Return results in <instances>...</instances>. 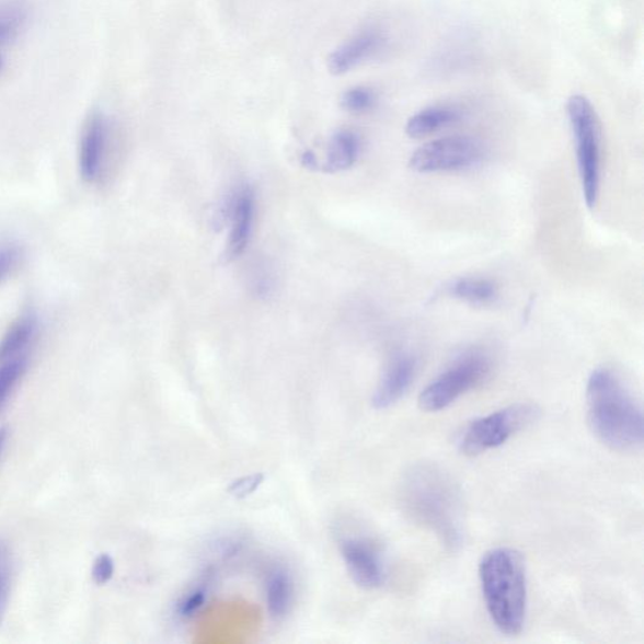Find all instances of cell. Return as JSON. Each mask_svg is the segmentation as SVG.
Listing matches in <instances>:
<instances>
[{
    "mask_svg": "<svg viewBox=\"0 0 644 644\" xmlns=\"http://www.w3.org/2000/svg\"><path fill=\"white\" fill-rule=\"evenodd\" d=\"M403 510L423 528L435 532L448 548L461 547L464 510L460 487L436 464L418 463L403 474L400 487Z\"/></svg>",
    "mask_w": 644,
    "mask_h": 644,
    "instance_id": "cell-1",
    "label": "cell"
},
{
    "mask_svg": "<svg viewBox=\"0 0 644 644\" xmlns=\"http://www.w3.org/2000/svg\"><path fill=\"white\" fill-rule=\"evenodd\" d=\"M587 411L593 434L616 451H634L643 444L640 402L613 370L599 368L587 384Z\"/></svg>",
    "mask_w": 644,
    "mask_h": 644,
    "instance_id": "cell-2",
    "label": "cell"
},
{
    "mask_svg": "<svg viewBox=\"0 0 644 644\" xmlns=\"http://www.w3.org/2000/svg\"><path fill=\"white\" fill-rule=\"evenodd\" d=\"M479 575L487 612L497 630L518 635L528 606V579L524 557L510 548L491 549L482 556Z\"/></svg>",
    "mask_w": 644,
    "mask_h": 644,
    "instance_id": "cell-3",
    "label": "cell"
},
{
    "mask_svg": "<svg viewBox=\"0 0 644 644\" xmlns=\"http://www.w3.org/2000/svg\"><path fill=\"white\" fill-rule=\"evenodd\" d=\"M567 118L576 146L584 199L595 208L600 185L601 133L595 106L583 95H573L566 104Z\"/></svg>",
    "mask_w": 644,
    "mask_h": 644,
    "instance_id": "cell-4",
    "label": "cell"
},
{
    "mask_svg": "<svg viewBox=\"0 0 644 644\" xmlns=\"http://www.w3.org/2000/svg\"><path fill=\"white\" fill-rule=\"evenodd\" d=\"M493 370V361L481 350L465 352L451 366L430 381L419 394L422 411L439 412L485 381Z\"/></svg>",
    "mask_w": 644,
    "mask_h": 644,
    "instance_id": "cell-5",
    "label": "cell"
},
{
    "mask_svg": "<svg viewBox=\"0 0 644 644\" xmlns=\"http://www.w3.org/2000/svg\"><path fill=\"white\" fill-rule=\"evenodd\" d=\"M539 414L538 406L520 403L474 419L462 432L459 440L461 452L474 457L503 446L518 432L536 422Z\"/></svg>",
    "mask_w": 644,
    "mask_h": 644,
    "instance_id": "cell-6",
    "label": "cell"
},
{
    "mask_svg": "<svg viewBox=\"0 0 644 644\" xmlns=\"http://www.w3.org/2000/svg\"><path fill=\"white\" fill-rule=\"evenodd\" d=\"M485 150L469 137H447L425 143L415 150L410 168L417 173L460 172L481 163Z\"/></svg>",
    "mask_w": 644,
    "mask_h": 644,
    "instance_id": "cell-7",
    "label": "cell"
},
{
    "mask_svg": "<svg viewBox=\"0 0 644 644\" xmlns=\"http://www.w3.org/2000/svg\"><path fill=\"white\" fill-rule=\"evenodd\" d=\"M341 552L347 572L361 588L376 589L383 586L387 564L380 545L366 536H349L341 540Z\"/></svg>",
    "mask_w": 644,
    "mask_h": 644,
    "instance_id": "cell-8",
    "label": "cell"
},
{
    "mask_svg": "<svg viewBox=\"0 0 644 644\" xmlns=\"http://www.w3.org/2000/svg\"><path fill=\"white\" fill-rule=\"evenodd\" d=\"M107 140L106 117L103 114L93 113L84 123L80 140L79 169L84 183H96L103 174Z\"/></svg>",
    "mask_w": 644,
    "mask_h": 644,
    "instance_id": "cell-9",
    "label": "cell"
},
{
    "mask_svg": "<svg viewBox=\"0 0 644 644\" xmlns=\"http://www.w3.org/2000/svg\"><path fill=\"white\" fill-rule=\"evenodd\" d=\"M418 363L410 353H400L389 361L383 376L379 380L372 405L378 410H387L389 406L400 402L410 391L415 375H417Z\"/></svg>",
    "mask_w": 644,
    "mask_h": 644,
    "instance_id": "cell-10",
    "label": "cell"
},
{
    "mask_svg": "<svg viewBox=\"0 0 644 644\" xmlns=\"http://www.w3.org/2000/svg\"><path fill=\"white\" fill-rule=\"evenodd\" d=\"M384 45L386 37L379 30H363L333 50L327 59L329 70L336 76L350 72L380 53Z\"/></svg>",
    "mask_w": 644,
    "mask_h": 644,
    "instance_id": "cell-11",
    "label": "cell"
},
{
    "mask_svg": "<svg viewBox=\"0 0 644 644\" xmlns=\"http://www.w3.org/2000/svg\"><path fill=\"white\" fill-rule=\"evenodd\" d=\"M253 219L254 194L250 186L243 185L232 192L231 214L230 218H228L232 228L226 251L228 261L240 257L248 249L252 235Z\"/></svg>",
    "mask_w": 644,
    "mask_h": 644,
    "instance_id": "cell-12",
    "label": "cell"
},
{
    "mask_svg": "<svg viewBox=\"0 0 644 644\" xmlns=\"http://www.w3.org/2000/svg\"><path fill=\"white\" fill-rule=\"evenodd\" d=\"M462 112L459 107L436 105L421 110L414 114L405 125V133L412 139L429 137L445 127L459 123Z\"/></svg>",
    "mask_w": 644,
    "mask_h": 644,
    "instance_id": "cell-13",
    "label": "cell"
},
{
    "mask_svg": "<svg viewBox=\"0 0 644 644\" xmlns=\"http://www.w3.org/2000/svg\"><path fill=\"white\" fill-rule=\"evenodd\" d=\"M361 140L358 134L352 130L337 131L327 150L326 171L338 173L350 169L359 159Z\"/></svg>",
    "mask_w": 644,
    "mask_h": 644,
    "instance_id": "cell-14",
    "label": "cell"
},
{
    "mask_svg": "<svg viewBox=\"0 0 644 644\" xmlns=\"http://www.w3.org/2000/svg\"><path fill=\"white\" fill-rule=\"evenodd\" d=\"M265 590L269 613L276 618L284 617L294 599V583L285 567L275 566L267 573Z\"/></svg>",
    "mask_w": 644,
    "mask_h": 644,
    "instance_id": "cell-15",
    "label": "cell"
},
{
    "mask_svg": "<svg viewBox=\"0 0 644 644\" xmlns=\"http://www.w3.org/2000/svg\"><path fill=\"white\" fill-rule=\"evenodd\" d=\"M38 330L37 319L33 315L21 318L8 330L0 341V363L27 354Z\"/></svg>",
    "mask_w": 644,
    "mask_h": 644,
    "instance_id": "cell-16",
    "label": "cell"
},
{
    "mask_svg": "<svg viewBox=\"0 0 644 644\" xmlns=\"http://www.w3.org/2000/svg\"><path fill=\"white\" fill-rule=\"evenodd\" d=\"M448 290L453 298L472 304H487L497 298L496 285L490 279L481 277L456 279Z\"/></svg>",
    "mask_w": 644,
    "mask_h": 644,
    "instance_id": "cell-17",
    "label": "cell"
},
{
    "mask_svg": "<svg viewBox=\"0 0 644 644\" xmlns=\"http://www.w3.org/2000/svg\"><path fill=\"white\" fill-rule=\"evenodd\" d=\"M27 19L28 8L23 0H7L0 4V45L19 37Z\"/></svg>",
    "mask_w": 644,
    "mask_h": 644,
    "instance_id": "cell-18",
    "label": "cell"
},
{
    "mask_svg": "<svg viewBox=\"0 0 644 644\" xmlns=\"http://www.w3.org/2000/svg\"><path fill=\"white\" fill-rule=\"evenodd\" d=\"M27 367V354L0 363V410L3 409Z\"/></svg>",
    "mask_w": 644,
    "mask_h": 644,
    "instance_id": "cell-19",
    "label": "cell"
},
{
    "mask_svg": "<svg viewBox=\"0 0 644 644\" xmlns=\"http://www.w3.org/2000/svg\"><path fill=\"white\" fill-rule=\"evenodd\" d=\"M378 104L377 92L367 87H355L344 92L342 105L346 112L364 114L370 112Z\"/></svg>",
    "mask_w": 644,
    "mask_h": 644,
    "instance_id": "cell-20",
    "label": "cell"
},
{
    "mask_svg": "<svg viewBox=\"0 0 644 644\" xmlns=\"http://www.w3.org/2000/svg\"><path fill=\"white\" fill-rule=\"evenodd\" d=\"M13 576V557L10 548L0 541V624L10 601Z\"/></svg>",
    "mask_w": 644,
    "mask_h": 644,
    "instance_id": "cell-21",
    "label": "cell"
},
{
    "mask_svg": "<svg viewBox=\"0 0 644 644\" xmlns=\"http://www.w3.org/2000/svg\"><path fill=\"white\" fill-rule=\"evenodd\" d=\"M208 588L206 583H199V586L192 588L177 603V614L181 617H189L196 613L197 610L205 605L207 599Z\"/></svg>",
    "mask_w": 644,
    "mask_h": 644,
    "instance_id": "cell-22",
    "label": "cell"
},
{
    "mask_svg": "<svg viewBox=\"0 0 644 644\" xmlns=\"http://www.w3.org/2000/svg\"><path fill=\"white\" fill-rule=\"evenodd\" d=\"M22 251L19 244L12 242L0 243V283L12 274L20 264Z\"/></svg>",
    "mask_w": 644,
    "mask_h": 644,
    "instance_id": "cell-23",
    "label": "cell"
},
{
    "mask_svg": "<svg viewBox=\"0 0 644 644\" xmlns=\"http://www.w3.org/2000/svg\"><path fill=\"white\" fill-rule=\"evenodd\" d=\"M114 561L107 554L100 555L92 567V578L97 584H105L113 578Z\"/></svg>",
    "mask_w": 644,
    "mask_h": 644,
    "instance_id": "cell-24",
    "label": "cell"
},
{
    "mask_svg": "<svg viewBox=\"0 0 644 644\" xmlns=\"http://www.w3.org/2000/svg\"><path fill=\"white\" fill-rule=\"evenodd\" d=\"M260 480L261 479L258 476H253L235 483L233 488L235 495H245L252 493V491L257 487Z\"/></svg>",
    "mask_w": 644,
    "mask_h": 644,
    "instance_id": "cell-25",
    "label": "cell"
},
{
    "mask_svg": "<svg viewBox=\"0 0 644 644\" xmlns=\"http://www.w3.org/2000/svg\"><path fill=\"white\" fill-rule=\"evenodd\" d=\"M301 163L303 166H307L309 169H317L318 168V160H317L315 154H313L312 151L304 152V154L302 156V159H301Z\"/></svg>",
    "mask_w": 644,
    "mask_h": 644,
    "instance_id": "cell-26",
    "label": "cell"
},
{
    "mask_svg": "<svg viewBox=\"0 0 644 644\" xmlns=\"http://www.w3.org/2000/svg\"><path fill=\"white\" fill-rule=\"evenodd\" d=\"M7 438H8V429L0 428V457H2V453L4 451Z\"/></svg>",
    "mask_w": 644,
    "mask_h": 644,
    "instance_id": "cell-27",
    "label": "cell"
},
{
    "mask_svg": "<svg viewBox=\"0 0 644 644\" xmlns=\"http://www.w3.org/2000/svg\"><path fill=\"white\" fill-rule=\"evenodd\" d=\"M0 64H2V61H0Z\"/></svg>",
    "mask_w": 644,
    "mask_h": 644,
    "instance_id": "cell-28",
    "label": "cell"
}]
</instances>
